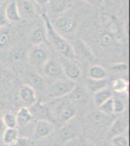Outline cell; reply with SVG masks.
<instances>
[{"instance_id":"1","label":"cell","mask_w":130,"mask_h":146,"mask_svg":"<svg viewBox=\"0 0 130 146\" xmlns=\"http://www.w3.org/2000/svg\"><path fill=\"white\" fill-rule=\"evenodd\" d=\"M43 19L45 22V28H46L47 39H48V41L53 45V48L55 49L63 58H69V60H75V54H74V51H73L72 44H71L66 38L61 36V35L54 29L51 21H49V19L48 18V16H47L46 14L43 15Z\"/></svg>"},{"instance_id":"2","label":"cell","mask_w":130,"mask_h":146,"mask_svg":"<svg viewBox=\"0 0 130 146\" xmlns=\"http://www.w3.org/2000/svg\"><path fill=\"white\" fill-rule=\"evenodd\" d=\"M53 100V101L49 105V109L51 111L53 122H55L56 125L60 128L74 119L77 110L76 107L65 98Z\"/></svg>"},{"instance_id":"3","label":"cell","mask_w":130,"mask_h":146,"mask_svg":"<svg viewBox=\"0 0 130 146\" xmlns=\"http://www.w3.org/2000/svg\"><path fill=\"white\" fill-rule=\"evenodd\" d=\"M51 58V52L44 44L33 45L26 54V60L36 69H42L47 60Z\"/></svg>"},{"instance_id":"4","label":"cell","mask_w":130,"mask_h":146,"mask_svg":"<svg viewBox=\"0 0 130 146\" xmlns=\"http://www.w3.org/2000/svg\"><path fill=\"white\" fill-rule=\"evenodd\" d=\"M82 133L81 123L77 120H71L60 127L56 138V146H62L69 141L75 139Z\"/></svg>"},{"instance_id":"5","label":"cell","mask_w":130,"mask_h":146,"mask_svg":"<svg viewBox=\"0 0 130 146\" xmlns=\"http://www.w3.org/2000/svg\"><path fill=\"white\" fill-rule=\"evenodd\" d=\"M76 85V82L71 81L67 78L57 79L49 85L47 89V93L51 100L62 98L69 95Z\"/></svg>"},{"instance_id":"6","label":"cell","mask_w":130,"mask_h":146,"mask_svg":"<svg viewBox=\"0 0 130 146\" xmlns=\"http://www.w3.org/2000/svg\"><path fill=\"white\" fill-rule=\"evenodd\" d=\"M73 51L75 54V58H80L81 60L88 63H95L97 58L91 51V49L87 46L86 43H84V40L76 39L74 44L72 45Z\"/></svg>"},{"instance_id":"7","label":"cell","mask_w":130,"mask_h":146,"mask_svg":"<svg viewBox=\"0 0 130 146\" xmlns=\"http://www.w3.org/2000/svg\"><path fill=\"white\" fill-rule=\"evenodd\" d=\"M51 23L54 29L64 38L66 36H70V35L74 34L75 30H76L77 22L73 18L60 17L53 20V22L51 21Z\"/></svg>"},{"instance_id":"8","label":"cell","mask_w":130,"mask_h":146,"mask_svg":"<svg viewBox=\"0 0 130 146\" xmlns=\"http://www.w3.org/2000/svg\"><path fill=\"white\" fill-rule=\"evenodd\" d=\"M60 63H61V66H62L65 78L74 82L78 81V80L81 78L82 69L80 67V65L76 62H74V60H69V58H63Z\"/></svg>"},{"instance_id":"9","label":"cell","mask_w":130,"mask_h":146,"mask_svg":"<svg viewBox=\"0 0 130 146\" xmlns=\"http://www.w3.org/2000/svg\"><path fill=\"white\" fill-rule=\"evenodd\" d=\"M42 71H43L44 75H46L49 78H53L55 80L65 78L61 63L51 58H49L44 64V66L42 67Z\"/></svg>"},{"instance_id":"10","label":"cell","mask_w":130,"mask_h":146,"mask_svg":"<svg viewBox=\"0 0 130 146\" xmlns=\"http://www.w3.org/2000/svg\"><path fill=\"white\" fill-rule=\"evenodd\" d=\"M28 108L31 112L32 118L36 119V121L43 120V121H49L53 123V115H51V111L49 105L40 102V101H36L32 106Z\"/></svg>"},{"instance_id":"11","label":"cell","mask_w":130,"mask_h":146,"mask_svg":"<svg viewBox=\"0 0 130 146\" xmlns=\"http://www.w3.org/2000/svg\"><path fill=\"white\" fill-rule=\"evenodd\" d=\"M18 100L24 107H30L37 101L36 91L27 84H23L18 91Z\"/></svg>"},{"instance_id":"12","label":"cell","mask_w":130,"mask_h":146,"mask_svg":"<svg viewBox=\"0 0 130 146\" xmlns=\"http://www.w3.org/2000/svg\"><path fill=\"white\" fill-rule=\"evenodd\" d=\"M74 106L76 105H86L89 101V93L84 87L76 85L72 92L65 96Z\"/></svg>"},{"instance_id":"13","label":"cell","mask_w":130,"mask_h":146,"mask_svg":"<svg viewBox=\"0 0 130 146\" xmlns=\"http://www.w3.org/2000/svg\"><path fill=\"white\" fill-rule=\"evenodd\" d=\"M20 18L33 19L37 15V7L33 0H16Z\"/></svg>"},{"instance_id":"14","label":"cell","mask_w":130,"mask_h":146,"mask_svg":"<svg viewBox=\"0 0 130 146\" xmlns=\"http://www.w3.org/2000/svg\"><path fill=\"white\" fill-rule=\"evenodd\" d=\"M86 119L88 121V123H90L92 126H94L95 129H100L104 128L105 126H110L111 123L113 122V120L111 119V116L103 114L99 110L87 114Z\"/></svg>"},{"instance_id":"15","label":"cell","mask_w":130,"mask_h":146,"mask_svg":"<svg viewBox=\"0 0 130 146\" xmlns=\"http://www.w3.org/2000/svg\"><path fill=\"white\" fill-rule=\"evenodd\" d=\"M128 131V119L126 117H119L115 118L111 123L108 129L109 135L111 137L115 135H125V133Z\"/></svg>"},{"instance_id":"16","label":"cell","mask_w":130,"mask_h":146,"mask_svg":"<svg viewBox=\"0 0 130 146\" xmlns=\"http://www.w3.org/2000/svg\"><path fill=\"white\" fill-rule=\"evenodd\" d=\"M54 131V126L51 122L38 120L34 127V137L36 139H42L51 135Z\"/></svg>"},{"instance_id":"17","label":"cell","mask_w":130,"mask_h":146,"mask_svg":"<svg viewBox=\"0 0 130 146\" xmlns=\"http://www.w3.org/2000/svg\"><path fill=\"white\" fill-rule=\"evenodd\" d=\"M4 12H5L6 18L9 23H16L22 20L20 13H18L16 0H10L9 1L8 4L6 5V8Z\"/></svg>"},{"instance_id":"18","label":"cell","mask_w":130,"mask_h":146,"mask_svg":"<svg viewBox=\"0 0 130 146\" xmlns=\"http://www.w3.org/2000/svg\"><path fill=\"white\" fill-rule=\"evenodd\" d=\"M29 40L32 45H40V44H45L48 39H47V32L45 27H38L33 29L29 36Z\"/></svg>"},{"instance_id":"19","label":"cell","mask_w":130,"mask_h":146,"mask_svg":"<svg viewBox=\"0 0 130 146\" xmlns=\"http://www.w3.org/2000/svg\"><path fill=\"white\" fill-rule=\"evenodd\" d=\"M51 11L54 14H61L72 7V0H49Z\"/></svg>"},{"instance_id":"20","label":"cell","mask_w":130,"mask_h":146,"mask_svg":"<svg viewBox=\"0 0 130 146\" xmlns=\"http://www.w3.org/2000/svg\"><path fill=\"white\" fill-rule=\"evenodd\" d=\"M84 88L86 89V91L88 93L94 94L98 91H101L103 89L107 88L108 87V81L107 79L104 80H93L87 78L84 82Z\"/></svg>"},{"instance_id":"21","label":"cell","mask_w":130,"mask_h":146,"mask_svg":"<svg viewBox=\"0 0 130 146\" xmlns=\"http://www.w3.org/2000/svg\"><path fill=\"white\" fill-rule=\"evenodd\" d=\"M27 82L30 87H32L35 91L36 90H45L46 88V83L45 80L39 73L37 72H29L27 74Z\"/></svg>"},{"instance_id":"22","label":"cell","mask_w":130,"mask_h":146,"mask_svg":"<svg viewBox=\"0 0 130 146\" xmlns=\"http://www.w3.org/2000/svg\"><path fill=\"white\" fill-rule=\"evenodd\" d=\"M108 72L103 66L98 64H92L87 71V78L93 80H104L107 79Z\"/></svg>"},{"instance_id":"23","label":"cell","mask_w":130,"mask_h":146,"mask_svg":"<svg viewBox=\"0 0 130 146\" xmlns=\"http://www.w3.org/2000/svg\"><path fill=\"white\" fill-rule=\"evenodd\" d=\"M16 124L20 125V127L26 126L33 119L29 108L24 106H22L18 110V112L16 114Z\"/></svg>"},{"instance_id":"24","label":"cell","mask_w":130,"mask_h":146,"mask_svg":"<svg viewBox=\"0 0 130 146\" xmlns=\"http://www.w3.org/2000/svg\"><path fill=\"white\" fill-rule=\"evenodd\" d=\"M112 90L120 96H126L128 93V81L123 78H117L112 81Z\"/></svg>"},{"instance_id":"25","label":"cell","mask_w":130,"mask_h":146,"mask_svg":"<svg viewBox=\"0 0 130 146\" xmlns=\"http://www.w3.org/2000/svg\"><path fill=\"white\" fill-rule=\"evenodd\" d=\"M113 96L112 92L110 89L105 88L101 91H98L96 93L93 94V102L95 104V106H100L102 103L105 102L106 100H108L109 98H111Z\"/></svg>"},{"instance_id":"26","label":"cell","mask_w":130,"mask_h":146,"mask_svg":"<svg viewBox=\"0 0 130 146\" xmlns=\"http://www.w3.org/2000/svg\"><path fill=\"white\" fill-rule=\"evenodd\" d=\"M18 137V131L16 128H6L4 131L3 135H2V141L3 144L12 145Z\"/></svg>"},{"instance_id":"27","label":"cell","mask_w":130,"mask_h":146,"mask_svg":"<svg viewBox=\"0 0 130 146\" xmlns=\"http://www.w3.org/2000/svg\"><path fill=\"white\" fill-rule=\"evenodd\" d=\"M99 42H100L101 46L105 47V48H109V47H112V46H114L115 44L119 43V42L117 41V39H115L113 35L108 33L106 30L99 34Z\"/></svg>"},{"instance_id":"28","label":"cell","mask_w":130,"mask_h":146,"mask_svg":"<svg viewBox=\"0 0 130 146\" xmlns=\"http://www.w3.org/2000/svg\"><path fill=\"white\" fill-rule=\"evenodd\" d=\"M26 54L27 52H25L23 49H16L11 52L10 54V60L13 63H16L20 64L23 60L26 58Z\"/></svg>"},{"instance_id":"29","label":"cell","mask_w":130,"mask_h":146,"mask_svg":"<svg viewBox=\"0 0 130 146\" xmlns=\"http://www.w3.org/2000/svg\"><path fill=\"white\" fill-rule=\"evenodd\" d=\"M114 114H122L126 109V102L121 96H113Z\"/></svg>"},{"instance_id":"30","label":"cell","mask_w":130,"mask_h":146,"mask_svg":"<svg viewBox=\"0 0 130 146\" xmlns=\"http://www.w3.org/2000/svg\"><path fill=\"white\" fill-rule=\"evenodd\" d=\"M12 34L9 30L0 31V49H6L10 47L12 42Z\"/></svg>"},{"instance_id":"31","label":"cell","mask_w":130,"mask_h":146,"mask_svg":"<svg viewBox=\"0 0 130 146\" xmlns=\"http://www.w3.org/2000/svg\"><path fill=\"white\" fill-rule=\"evenodd\" d=\"M98 109L100 112H102L103 114L112 116L114 114V102H113V96L111 98H109L108 100H106L105 102L102 103L100 106H98Z\"/></svg>"},{"instance_id":"32","label":"cell","mask_w":130,"mask_h":146,"mask_svg":"<svg viewBox=\"0 0 130 146\" xmlns=\"http://www.w3.org/2000/svg\"><path fill=\"white\" fill-rule=\"evenodd\" d=\"M2 120H3V123L5 125L6 128H16L18 126L16 124V114L12 112H6L5 114L2 116Z\"/></svg>"},{"instance_id":"33","label":"cell","mask_w":130,"mask_h":146,"mask_svg":"<svg viewBox=\"0 0 130 146\" xmlns=\"http://www.w3.org/2000/svg\"><path fill=\"white\" fill-rule=\"evenodd\" d=\"M111 138V143L113 146H129L128 137L125 135H115Z\"/></svg>"},{"instance_id":"34","label":"cell","mask_w":130,"mask_h":146,"mask_svg":"<svg viewBox=\"0 0 130 146\" xmlns=\"http://www.w3.org/2000/svg\"><path fill=\"white\" fill-rule=\"evenodd\" d=\"M33 144H34V141H33L31 138L25 137V136H22V137L18 136V139H16L11 146H33Z\"/></svg>"},{"instance_id":"35","label":"cell","mask_w":130,"mask_h":146,"mask_svg":"<svg viewBox=\"0 0 130 146\" xmlns=\"http://www.w3.org/2000/svg\"><path fill=\"white\" fill-rule=\"evenodd\" d=\"M110 69L115 73L126 72L127 70H128V65H127L125 62H117V63H114V64L111 65Z\"/></svg>"},{"instance_id":"36","label":"cell","mask_w":130,"mask_h":146,"mask_svg":"<svg viewBox=\"0 0 130 146\" xmlns=\"http://www.w3.org/2000/svg\"><path fill=\"white\" fill-rule=\"evenodd\" d=\"M8 81H9V75L7 74V72L3 68L0 67V90L3 91L5 89V87L8 85Z\"/></svg>"},{"instance_id":"37","label":"cell","mask_w":130,"mask_h":146,"mask_svg":"<svg viewBox=\"0 0 130 146\" xmlns=\"http://www.w3.org/2000/svg\"><path fill=\"white\" fill-rule=\"evenodd\" d=\"M8 23L9 22L6 18L5 12H4V10H1L0 11V27H5L6 25H8Z\"/></svg>"},{"instance_id":"38","label":"cell","mask_w":130,"mask_h":146,"mask_svg":"<svg viewBox=\"0 0 130 146\" xmlns=\"http://www.w3.org/2000/svg\"><path fill=\"white\" fill-rule=\"evenodd\" d=\"M6 127L3 123V120H2V116H0V140L2 138V135H3L4 131H5Z\"/></svg>"},{"instance_id":"39","label":"cell","mask_w":130,"mask_h":146,"mask_svg":"<svg viewBox=\"0 0 130 146\" xmlns=\"http://www.w3.org/2000/svg\"><path fill=\"white\" fill-rule=\"evenodd\" d=\"M94 146H113L111 141H108V140H100L98 141Z\"/></svg>"},{"instance_id":"40","label":"cell","mask_w":130,"mask_h":146,"mask_svg":"<svg viewBox=\"0 0 130 146\" xmlns=\"http://www.w3.org/2000/svg\"><path fill=\"white\" fill-rule=\"evenodd\" d=\"M37 4H40V5H45V4L49 3V0H34Z\"/></svg>"},{"instance_id":"41","label":"cell","mask_w":130,"mask_h":146,"mask_svg":"<svg viewBox=\"0 0 130 146\" xmlns=\"http://www.w3.org/2000/svg\"><path fill=\"white\" fill-rule=\"evenodd\" d=\"M77 146H94V145H92L90 142H87V141H82V143L78 144Z\"/></svg>"},{"instance_id":"42","label":"cell","mask_w":130,"mask_h":146,"mask_svg":"<svg viewBox=\"0 0 130 146\" xmlns=\"http://www.w3.org/2000/svg\"><path fill=\"white\" fill-rule=\"evenodd\" d=\"M3 109H4V103L2 102L1 100H0V111H2Z\"/></svg>"},{"instance_id":"43","label":"cell","mask_w":130,"mask_h":146,"mask_svg":"<svg viewBox=\"0 0 130 146\" xmlns=\"http://www.w3.org/2000/svg\"><path fill=\"white\" fill-rule=\"evenodd\" d=\"M84 1L87 2V3H93V2L95 1V0H84Z\"/></svg>"},{"instance_id":"44","label":"cell","mask_w":130,"mask_h":146,"mask_svg":"<svg viewBox=\"0 0 130 146\" xmlns=\"http://www.w3.org/2000/svg\"><path fill=\"white\" fill-rule=\"evenodd\" d=\"M1 146H11V145H7V144H3V145H1Z\"/></svg>"},{"instance_id":"45","label":"cell","mask_w":130,"mask_h":146,"mask_svg":"<svg viewBox=\"0 0 130 146\" xmlns=\"http://www.w3.org/2000/svg\"><path fill=\"white\" fill-rule=\"evenodd\" d=\"M0 1H4V0H0Z\"/></svg>"},{"instance_id":"46","label":"cell","mask_w":130,"mask_h":146,"mask_svg":"<svg viewBox=\"0 0 130 146\" xmlns=\"http://www.w3.org/2000/svg\"><path fill=\"white\" fill-rule=\"evenodd\" d=\"M0 11H1V8H0Z\"/></svg>"}]
</instances>
